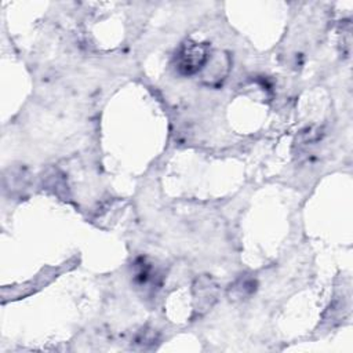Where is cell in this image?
Here are the masks:
<instances>
[{"mask_svg": "<svg viewBox=\"0 0 353 353\" xmlns=\"http://www.w3.org/2000/svg\"><path fill=\"white\" fill-rule=\"evenodd\" d=\"M176 69L182 74H194L201 70L210 61V48L207 44L188 43L183 44L175 55Z\"/></svg>", "mask_w": 353, "mask_h": 353, "instance_id": "obj_1", "label": "cell"}]
</instances>
